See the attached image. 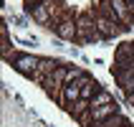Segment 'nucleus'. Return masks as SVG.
<instances>
[{"label": "nucleus", "instance_id": "39448f33", "mask_svg": "<svg viewBox=\"0 0 134 127\" xmlns=\"http://www.w3.org/2000/svg\"><path fill=\"white\" fill-rule=\"evenodd\" d=\"M111 8H114V13H116L121 26L127 31H134V13H132V8H129L127 0H111Z\"/></svg>", "mask_w": 134, "mask_h": 127}, {"label": "nucleus", "instance_id": "7ed1b4c3", "mask_svg": "<svg viewBox=\"0 0 134 127\" xmlns=\"http://www.w3.org/2000/svg\"><path fill=\"white\" fill-rule=\"evenodd\" d=\"M89 10H91V8H89ZM91 15H94V21H96V31L101 33V38H104V41H109V38H116V36H121V33L127 31L121 23L109 21V18H104V15H99V13H94V10H91Z\"/></svg>", "mask_w": 134, "mask_h": 127}, {"label": "nucleus", "instance_id": "9b49d317", "mask_svg": "<svg viewBox=\"0 0 134 127\" xmlns=\"http://www.w3.org/2000/svg\"><path fill=\"white\" fill-rule=\"evenodd\" d=\"M111 102H114V97L109 94V92H106V89H99L96 94H94V99H91V109H94V107H104V104H111Z\"/></svg>", "mask_w": 134, "mask_h": 127}, {"label": "nucleus", "instance_id": "f8f14e48", "mask_svg": "<svg viewBox=\"0 0 134 127\" xmlns=\"http://www.w3.org/2000/svg\"><path fill=\"white\" fill-rule=\"evenodd\" d=\"M0 51H3V59H5L10 51V33H8V26H0Z\"/></svg>", "mask_w": 134, "mask_h": 127}, {"label": "nucleus", "instance_id": "9d476101", "mask_svg": "<svg viewBox=\"0 0 134 127\" xmlns=\"http://www.w3.org/2000/svg\"><path fill=\"white\" fill-rule=\"evenodd\" d=\"M89 109H91V102H89V99H79V102H74V104H68V107H66V112L71 114L76 122L81 120V117L89 112Z\"/></svg>", "mask_w": 134, "mask_h": 127}, {"label": "nucleus", "instance_id": "6e6552de", "mask_svg": "<svg viewBox=\"0 0 134 127\" xmlns=\"http://www.w3.org/2000/svg\"><path fill=\"white\" fill-rule=\"evenodd\" d=\"M79 15V13H76ZM56 36L61 38V41H71V43H76V38H79V28H76V18H68V21H63L58 26V28L53 31Z\"/></svg>", "mask_w": 134, "mask_h": 127}, {"label": "nucleus", "instance_id": "20e7f679", "mask_svg": "<svg viewBox=\"0 0 134 127\" xmlns=\"http://www.w3.org/2000/svg\"><path fill=\"white\" fill-rule=\"evenodd\" d=\"M53 10H56V3H51V0H43V3H38V5H28L30 18H33L38 26H46V28H48V23H51V18H53Z\"/></svg>", "mask_w": 134, "mask_h": 127}, {"label": "nucleus", "instance_id": "f03ea898", "mask_svg": "<svg viewBox=\"0 0 134 127\" xmlns=\"http://www.w3.org/2000/svg\"><path fill=\"white\" fill-rule=\"evenodd\" d=\"M5 61L10 64V66L18 71V74L23 76H33L36 74V69H38V61H41V56H33V53H20V51H13V53H8Z\"/></svg>", "mask_w": 134, "mask_h": 127}, {"label": "nucleus", "instance_id": "f257e3e1", "mask_svg": "<svg viewBox=\"0 0 134 127\" xmlns=\"http://www.w3.org/2000/svg\"><path fill=\"white\" fill-rule=\"evenodd\" d=\"M76 28H79V38H76L79 46H89V43H96V41H104L101 33L96 31V21H94L91 10H79V15H76Z\"/></svg>", "mask_w": 134, "mask_h": 127}, {"label": "nucleus", "instance_id": "1a4fd4ad", "mask_svg": "<svg viewBox=\"0 0 134 127\" xmlns=\"http://www.w3.org/2000/svg\"><path fill=\"white\" fill-rule=\"evenodd\" d=\"M114 74V82L119 84L121 87V92H124V94H132L134 92V71H111Z\"/></svg>", "mask_w": 134, "mask_h": 127}, {"label": "nucleus", "instance_id": "4468645a", "mask_svg": "<svg viewBox=\"0 0 134 127\" xmlns=\"http://www.w3.org/2000/svg\"><path fill=\"white\" fill-rule=\"evenodd\" d=\"M38 3H43V0H25V5H38Z\"/></svg>", "mask_w": 134, "mask_h": 127}, {"label": "nucleus", "instance_id": "423d86ee", "mask_svg": "<svg viewBox=\"0 0 134 127\" xmlns=\"http://www.w3.org/2000/svg\"><path fill=\"white\" fill-rule=\"evenodd\" d=\"M58 66H61V64H58L56 59H41V61H38L36 74L30 76V79H33L36 84H41V87H43V82H46V79H48V76H51V74H53V71H56Z\"/></svg>", "mask_w": 134, "mask_h": 127}, {"label": "nucleus", "instance_id": "ddd939ff", "mask_svg": "<svg viewBox=\"0 0 134 127\" xmlns=\"http://www.w3.org/2000/svg\"><path fill=\"white\" fill-rule=\"evenodd\" d=\"M127 102H129V104L134 107V92H132V94H127Z\"/></svg>", "mask_w": 134, "mask_h": 127}, {"label": "nucleus", "instance_id": "2eb2a0df", "mask_svg": "<svg viewBox=\"0 0 134 127\" xmlns=\"http://www.w3.org/2000/svg\"><path fill=\"white\" fill-rule=\"evenodd\" d=\"M121 127H132V125H129V122H127V125H121Z\"/></svg>", "mask_w": 134, "mask_h": 127}, {"label": "nucleus", "instance_id": "0eeeda50", "mask_svg": "<svg viewBox=\"0 0 134 127\" xmlns=\"http://www.w3.org/2000/svg\"><path fill=\"white\" fill-rule=\"evenodd\" d=\"M81 87H83V79H79V82L63 87V92H61V107H63V109H66L68 104H74V102L81 99Z\"/></svg>", "mask_w": 134, "mask_h": 127}]
</instances>
